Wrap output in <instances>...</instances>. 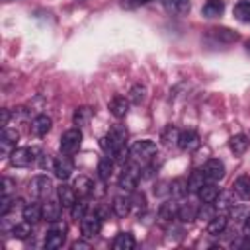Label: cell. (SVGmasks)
<instances>
[{
  "label": "cell",
  "instance_id": "cell-26",
  "mask_svg": "<svg viewBox=\"0 0 250 250\" xmlns=\"http://www.w3.org/2000/svg\"><path fill=\"white\" fill-rule=\"evenodd\" d=\"M164 6L170 14H176V16H184L189 12L191 8V2L189 0H164Z\"/></svg>",
  "mask_w": 250,
  "mask_h": 250
},
{
  "label": "cell",
  "instance_id": "cell-52",
  "mask_svg": "<svg viewBox=\"0 0 250 250\" xmlns=\"http://www.w3.org/2000/svg\"><path fill=\"white\" fill-rule=\"evenodd\" d=\"M248 139H250V135H248Z\"/></svg>",
  "mask_w": 250,
  "mask_h": 250
},
{
  "label": "cell",
  "instance_id": "cell-25",
  "mask_svg": "<svg viewBox=\"0 0 250 250\" xmlns=\"http://www.w3.org/2000/svg\"><path fill=\"white\" fill-rule=\"evenodd\" d=\"M232 191L240 199H250V176H240L232 184Z\"/></svg>",
  "mask_w": 250,
  "mask_h": 250
},
{
  "label": "cell",
  "instance_id": "cell-41",
  "mask_svg": "<svg viewBox=\"0 0 250 250\" xmlns=\"http://www.w3.org/2000/svg\"><path fill=\"white\" fill-rule=\"evenodd\" d=\"M111 158H113V162H117V164H125L127 158H129V148H127V146L117 148V150L111 154Z\"/></svg>",
  "mask_w": 250,
  "mask_h": 250
},
{
  "label": "cell",
  "instance_id": "cell-47",
  "mask_svg": "<svg viewBox=\"0 0 250 250\" xmlns=\"http://www.w3.org/2000/svg\"><path fill=\"white\" fill-rule=\"evenodd\" d=\"M2 186H4V195H10V191H12V188H14V182H12L10 178H4V180H2Z\"/></svg>",
  "mask_w": 250,
  "mask_h": 250
},
{
  "label": "cell",
  "instance_id": "cell-33",
  "mask_svg": "<svg viewBox=\"0 0 250 250\" xmlns=\"http://www.w3.org/2000/svg\"><path fill=\"white\" fill-rule=\"evenodd\" d=\"M234 18L250 23V0H238V4L234 6Z\"/></svg>",
  "mask_w": 250,
  "mask_h": 250
},
{
  "label": "cell",
  "instance_id": "cell-50",
  "mask_svg": "<svg viewBox=\"0 0 250 250\" xmlns=\"http://www.w3.org/2000/svg\"><path fill=\"white\" fill-rule=\"evenodd\" d=\"M72 248H88V244L86 242H74Z\"/></svg>",
  "mask_w": 250,
  "mask_h": 250
},
{
  "label": "cell",
  "instance_id": "cell-27",
  "mask_svg": "<svg viewBox=\"0 0 250 250\" xmlns=\"http://www.w3.org/2000/svg\"><path fill=\"white\" fill-rule=\"evenodd\" d=\"M223 10H225L223 0H207V2L203 4V8H201V14H203L205 18H215V16H221Z\"/></svg>",
  "mask_w": 250,
  "mask_h": 250
},
{
  "label": "cell",
  "instance_id": "cell-12",
  "mask_svg": "<svg viewBox=\"0 0 250 250\" xmlns=\"http://www.w3.org/2000/svg\"><path fill=\"white\" fill-rule=\"evenodd\" d=\"M178 207L180 205L174 199H168V201L160 203V207H158V219L162 223H172L174 219H178Z\"/></svg>",
  "mask_w": 250,
  "mask_h": 250
},
{
  "label": "cell",
  "instance_id": "cell-24",
  "mask_svg": "<svg viewBox=\"0 0 250 250\" xmlns=\"http://www.w3.org/2000/svg\"><path fill=\"white\" fill-rule=\"evenodd\" d=\"M113 250H133L135 248V236L131 232H119L113 238Z\"/></svg>",
  "mask_w": 250,
  "mask_h": 250
},
{
  "label": "cell",
  "instance_id": "cell-31",
  "mask_svg": "<svg viewBox=\"0 0 250 250\" xmlns=\"http://www.w3.org/2000/svg\"><path fill=\"white\" fill-rule=\"evenodd\" d=\"M18 139H20V133H18L16 129L4 127V131H2V150L6 152V150H8L10 146H16Z\"/></svg>",
  "mask_w": 250,
  "mask_h": 250
},
{
  "label": "cell",
  "instance_id": "cell-1",
  "mask_svg": "<svg viewBox=\"0 0 250 250\" xmlns=\"http://www.w3.org/2000/svg\"><path fill=\"white\" fill-rule=\"evenodd\" d=\"M158 156V146L154 141H148V139H143V141H137L133 143V146L129 148V158L141 166H146L150 164L154 158Z\"/></svg>",
  "mask_w": 250,
  "mask_h": 250
},
{
  "label": "cell",
  "instance_id": "cell-3",
  "mask_svg": "<svg viewBox=\"0 0 250 250\" xmlns=\"http://www.w3.org/2000/svg\"><path fill=\"white\" fill-rule=\"evenodd\" d=\"M139 180H141V164H137L133 160L129 164H123V172L119 174V180H117L119 188L123 191H135Z\"/></svg>",
  "mask_w": 250,
  "mask_h": 250
},
{
  "label": "cell",
  "instance_id": "cell-28",
  "mask_svg": "<svg viewBox=\"0 0 250 250\" xmlns=\"http://www.w3.org/2000/svg\"><path fill=\"white\" fill-rule=\"evenodd\" d=\"M90 117H92V109L82 105V107H76L74 109V115H72V121L76 127H86L90 123Z\"/></svg>",
  "mask_w": 250,
  "mask_h": 250
},
{
  "label": "cell",
  "instance_id": "cell-6",
  "mask_svg": "<svg viewBox=\"0 0 250 250\" xmlns=\"http://www.w3.org/2000/svg\"><path fill=\"white\" fill-rule=\"evenodd\" d=\"M82 145V131L80 127H74V129H68L61 135V152L62 154H74Z\"/></svg>",
  "mask_w": 250,
  "mask_h": 250
},
{
  "label": "cell",
  "instance_id": "cell-18",
  "mask_svg": "<svg viewBox=\"0 0 250 250\" xmlns=\"http://www.w3.org/2000/svg\"><path fill=\"white\" fill-rule=\"evenodd\" d=\"M57 195H59V201L62 203V207H72L74 205V201H76V191H74V188L72 186H68V184H61L59 188H57Z\"/></svg>",
  "mask_w": 250,
  "mask_h": 250
},
{
  "label": "cell",
  "instance_id": "cell-5",
  "mask_svg": "<svg viewBox=\"0 0 250 250\" xmlns=\"http://www.w3.org/2000/svg\"><path fill=\"white\" fill-rule=\"evenodd\" d=\"M39 156V148L35 146H20L10 152V164L16 168H27L31 166Z\"/></svg>",
  "mask_w": 250,
  "mask_h": 250
},
{
  "label": "cell",
  "instance_id": "cell-17",
  "mask_svg": "<svg viewBox=\"0 0 250 250\" xmlns=\"http://www.w3.org/2000/svg\"><path fill=\"white\" fill-rule=\"evenodd\" d=\"M107 107H109V111H111L113 117L121 119V117H125L127 111H129V100H125L123 96H115V98H111V102H109Z\"/></svg>",
  "mask_w": 250,
  "mask_h": 250
},
{
  "label": "cell",
  "instance_id": "cell-37",
  "mask_svg": "<svg viewBox=\"0 0 250 250\" xmlns=\"http://www.w3.org/2000/svg\"><path fill=\"white\" fill-rule=\"evenodd\" d=\"M86 211H88V201L84 199V197H80V199H76L74 201V205L70 207V215H72V219H82V217H86Z\"/></svg>",
  "mask_w": 250,
  "mask_h": 250
},
{
  "label": "cell",
  "instance_id": "cell-38",
  "mask_svg": "<svg viewBox=\"0 0 250 250\" xmlns=\"http://www.w3.org/2000/svg\"><path fill=\"white\" fill-rule=\"evenodd\" d=\"M145 98H146V88H145L143 84H135V86L129 90V102L141 104V102H145Z\"/></svg>",
  "mask_w": 250,
  "mask_h": 250
},
{
  "label": "cell",
  "instance_id": "cell-34",
  "mask_svg": "<svg viewBox=\"0 0 250 250\" xmlns=\"http://www.w3.org/2000/svg\"><path fill=\"white\" fill-rule=\"evenodd\" d=\"M211 35H213L217 41H223V43H232V41L238 39V35H236L234 31L227 29V27H215V29H211Z\"/></svg>",
  "mask_w": 250,
  "mask_h": 250
},
{
  "label": "cell",
  "instance_id": "cell-22",
  "mask_svg": "<svg viewBox=\"0 0 250 250\" xmlns=\"http://www.w3.org/2000/svg\"><path fill=\"white\" fill-rule=\"evenodd\" d=\"M197 211H199V207H197L195 203H191V201L182 203V205L178 207V219H180L182 223H193V221L197 219Z\"/></svg>",
  "mask_w": 250,
  "mask_h": 250
},
{
  "label": "cell",
  "instance_id": "cell-11",
  "mask_svg": "<svg viewBox=\"0 0 250 250\" xmlns=\"http://www.w3.org/2000/svg\"><path fill=\"white\" fill-rule=\"evenodd\" d=\"M53 172H55V176H57L59 180H68V178H70V174L74 172V166H72V160L68 158V154L55 158Z\"/></svg>",
  "mask_w": 250,
  "mask_h": 250
},
{
  "label": "cell",
  "instance_id": "cell-19",
  "mask_svg": "<svg viewBox=\"0 0 250 250\" xmlns=\"http://www.w3.org/2000/svg\"><path fill=\"white\" fill-rule=\"evenodd\" d=\"M61 205H62L61 201L47 199V201L43 203V219H45V221H49V223L59 221V219H61V211H62V207H61Z\"/></svg>",
  "mask_w": 250,
  "mask_h": 250
},
{
  "label": "cell",
  "instance_id": "cell-15",
  "mask_svg": "<svg viewBox=\"0 0 250 250\" xmlns=\"http://www.w3.org/2000/svg\"><path fill=\"white\" fill-rule=\"evenodd\" d=\"M227 223H229L227 213H217L215 217H211V219H209V223H207V232H209V234H213V236H219V234H223V232H225Z\"/></svg>",
  "mask_w": 250,
  "mask_h": 250
},
{
  "label": "cell",
  "instance_id": "cell-10",
  "mask_svg": "<svg viewBox=\"0 0 250 250\" xmlns=\"http://www.w3.org/2000/svg\"><path fill=\"white\" fill-rule=\"evenodd\" d=\"M201 145L199 141V135L193 131V129H186V131H180V137H178V146L186 152H193L197 150Z\"/></svg>",
  "mask_w": 250,
  "mask_h": 250
},
{
  "label": "cell",
  "instance_id": "cell-48",
  "mask_svg": "<svg viewBox=\"0 0 250 250\" xmlns=\"http://www.w3.org/2000/svg\"><path fill=\"white\" fill-rule=\"evenodd\" d=\"M242 232H244L246 236H250V215H246V219H244V223H242Z\"/></svg>",
  "mask_w": 250,
  "mask_h": 250
},
{
  "label": "cell",
  "instance_id": "cell-40",
  "mask_svg": "<svg viewBox=\"0 0 250 250\" xmlns=\"http://www.w3.org/2000/svg\"><path fill=\"white\" fill-rule=\"evenodd\" d=\"M217 215V209H215V203H203V207H199L197 211V219H211Z\"/></svg>",
  "mask_w": 250,
  "mask_h": 250
},
{
  "label": "cell",
  "instance_id": "cell-51",
  "mask_svg": "<svg viewBox=\"0 0 250 250\" xmlns=\"http://www.w3.org/2000/svg\"><path fill=\"white\" fill-rule=\"evenodd\" d=\"M246 47H248V51H250V41H248V43H246Z\"/></svg>",
  "mask_w": 250,
  "mask_h": 250
},
{
  "label": "cell",
  "instance_id": "cell-13",
  "mask_svg": "<svg viewBox=\"0 0 250 250\" xmlns=\"http://www.w3.org/2000/svg\"><path fill=\"white\" fill-rule=\"evenodd\" d=\"M219 193H221V189H219V186L215 182H205L199 188L197 197L201 199V203H215V199L219 197Z\"/></svg>",
  "mask_w": 250,
  "mask_h": 250
},
{
  "label": "cell",
  "instance_id": "cell-7",
  "mask_svg": "<svg viewBox=\"0 0 250 250\" xmlns=\"http://www.w3.org/2000/svg\"><path fill=\"white\" fill-rule=\"evenodd\" d=\"M29 191H31V195L37 197V199L49 197V193L53 191V182H51V178H47V176H35V178L29 182Z\"/></svg>",
  "mask_w": 250,
  "mask_h": 250
},
{
  "label": "cell",
  "instance_id": "cell-44",
  "mask_svg": "<svg viewBox=\"0 0 250 250\" xmlns=\"http://www.w3.org/2000/svg\"><path fill=\"white\" fill-rule=\"evenodd\" d=\"M230 246H232V248H236V250H242V248H250V236H246V234H242V236H238V238H234Z\"/></svg>",
  "mask_w": 250,
  "mask_h": 250
},
{
  "label": "cell",
  "instance_id": "cell-14",
  "mask_svg": "<svg viewBox=\"0 0 250 250\" xmlns=\"http://www.w3.org/2000/svg\"><path fill=\"white\" fill-rule=\"evenodd\" d=\"M131 207H133V201H131V197H123V195H117L115 199H113V203H111V211H113V215L115 217H119V219H125L129 213H131Z\"/></svg>",
  "mask_w": 250,
  "mask_h": 250
},
{
  "label": "cell",
  "instance_id": "cell-43",
  "mask_svg": "<svg viewBox=\"0 0 250 250\" xmlns=\"http://www.w3.org/2000/svg\"><path fill=\"white\" fill-rule=\"evenodd\" d=\"M229 213H230L232 219H246V207H242V205L232 203V207L229 209Z\"/></svg>",
  "mask_w": 250,
  "mask_h": 250
},
{
  "label": "cell",
  "instance_id": "cell-4",
  "mask_svg": "<svg viewBox=\"0 0 250 250\" xmlns=\"http://www.w3.org/2000/svg\"><path fill=\"white\" fill-rule=\"evenodd\" d=\"M66 230H68V227L62 221H53L49 230H47V234H45V248L47 250L61 248L64 244V240H66Z\"/></svg>",
  "mask_w": 250,
  "mask_h": 250
},
{
  "label": "cell",
  "instance_id": "cell-2",
  "mask_svg": "<svg viewBox=\"0 0 250 250\" xmlns=\"http://www.w3.org/2000/svg\"><path fill=\"white\" fill-rule=\"evenodd\" d=\"M125 141H127V129L123 125H115L107 135H104L100 139V146L107 152V154H113L117 148L125 146Z\"/></svg>",
  "mask_w": 250,
  "mask_h": 250
},
{
  "label": "cell",
  "instance_id": "cell-46",
  "mask_svg": "<svg viewBox=\"0 0 250 250\" xmlns=\"http://www.w3.org/2000/svg\"><path fill=\"white\" fill-rule=\"evenodd\" d=\"M152 0H121V6L123 8H135V6H143V4H148Z\"/></svg>",
  "mask_w": 250,
  "mask_h": 250
},
{
  "label": "cell",
  "instance_id": "cell-39",
  "mask_svg": "<svg viewBox=\"0 0 250 250\" xmlns=\"http://www.w3.org/2000/svg\"><path fill=\"white\" fill-rule=\"evenodd\" d=\"M170 193H172L174 197H184V195L188 193V182L182 180V178L174 180V182L170 184Z\"/></svg>",
  "mask_w": 250,
  "mask_h": 250
},
{
  "label": "cell",
  "instance_id": "cell-23",
  "mask_svg": "<svg viewBox=\"0 0 250 250\" xmlns=\"http://www.w3.org/2000/svg\"><path fill=\"white\" fill-rule=\"evenodd\" d=\"M72 188H74V191H76L78 197H88V195L94 191V182H92L88 176H78V178L74 180Z\"/></svg>",
  "mask_w": 250,
  "mask_h": 250
},
{
  "label": "cell",
  "instance_id": "cell-20",
  "mask_svg": "<svg viewBox=\"0 0 250 250\" xmlns=\"http://www.w3.org/2000/svg\"><path fill=\"white\" fill-rule=\"evenodd\" d=\"M21 215H23V221L35 225L37 221L43 219V205H39V203H27V205H23Z\"/></svg>",
  "mask_w": 250,
  "mask_h": 250
},
{
  "label": "cell",
  "instance_id": "cell-29",
  "mask_svg": "<svg viewBox=\"0 0 250 250\" xmlns=\"http://www.w3.org/2000/svg\"><path fill=\"white\" fill-rule=\"evenodd\" d=\"M205 182H207V180H205V176H203V170H193L191 176L188 178V191H189V193H197L199 188H201Z\"/></svg>",
  "mask_w": 250,
  "mask_h": 250
},
{
  "label": "cell",
  "instance_id": "cell-45",
  "mask_svg": "<svg viewBox=\"0 0 250 250\" xmlns=\"http://www.w3.org/2000/svg\"><path fill=\"white\" fill-rule=\"evenodd\" d=\"M131 201H135L133 205L137 207V211H139V213L146 209V199H145V195H143V193H137V195H135V197H133Z\"/></svg>",
  "mask_w": 250,
  "mask_h": 250
},
{
  "label": "cell",
  "instance_id": "cell-9",
  "mask_svg": "<svg viewBox=\"0 0 250 250\" xmlns=\"http://www.w3.org/2000/svg\"><path fill=\"white\" fill-rule=\"evenodd\" d=\"M203 176L207 182H219L223 176H225V164L223 160L219 158H209L205 164H203Z\"/></svg>",
  "mask_w": 250,
  "mask_h": 250
},
{
  "label": "cell",
  "instance_id": "cell-36",
  "mask_svg": "<svg viewBox=\"0 0 250 250\" xmlns=\"http://www.w3.org/2000/svg\"><path fill=\"white\" fill-rule=\"evenodd\" d=\"M230 207H232V197H230V193H219V197L215 199V209H217V213H229Z\"/></svg>",
  "mask_w": 250,
  "mask_h": 250
},
{
  "label": "cell",
  "instance_id": "cell-32",
  "mask_svg": "<svg viewBox=\"0 0 250 250\" xmlns=\"http://www.w3.org/2000/svg\"><path fill=\"white\" fill-rule=\"evenodd\" d=\"M111 172H113V158L102 156L100 162H98V176L102 180H109L111 178Z\"/></svg>",
  "mask_w": 250,
  "mask_h": 250
},
{
  "label": "cell",
  "instance_id": "cell-21",
  "mask_svg": "<svg viewBox=\"0 0 250 250\" xmlns=\"http://www.w3.org/2000/svg\"><path fill=\"white\" fill-rule=\"evenodd\" d=\"M248 145H250V139H248V135H244V133L232 135V137L229 139V146H230V150H232L236 156L244 154L246 148H248Z\"/></svg>",
  "mask_w": 250,
  "mask_h": 250
},
{
  "label": "cell",
  "instance_id": "cell-35",
  "mask_svg": "<svg viewBox=\"0 0 250 250\" xmlns=\"http://www.w3.org/2000/svg\"><path fill=\"white\" fill-rule=\"evenodd\" d=\"M29 234H31V223H27V221H23V223H16V225L12 227V236H14V238L25 240Z\"/></svg>",
  "mask_w": 250,
  "mask_h": 250
},
{
  "label": "cell",
  "instance_id": "cell-16",
  "mask_svg": "<svg viewBox=\"0 0 250 250\" xmlns=\"http://www.w3.org/2000/svg\"><path fill=\"white\" fill-rule=\"evenodd\" d=\"M53 127V121L49 115H37L33 121H31V133L35 137H45Z\"/></svg>",
  "mask_w": 250,
  "mask_h": 250
},
{
  "label": "cell",
  "instance_id": "cell-30",
  "mask_svg": "<svg viewBox=\"0 0 250 250\" xmlns=\"http://www.w3.org/2000/svg\"><path fill=\"white\" fill-rule=\"evenodd\" d=\"M178 137H180V131L174 127V125H166L160 133V141L166 145V146H172V145H178Z\"/></svg>",
  "mask_w": 250,
  "mask_h": 250
},
{
  "label": "cell",
  "instance_id": "cell-49",
  "mask_svg": "<svg viewBox=\"0 0 250 250\" xmlns=\"http://www.w3.org/2000/svg\"><path fill=\"white\" fill-rule=\"evenodd\" d=\"M8 121H10V111H8V109H2V125L6 127Z\"/></svg>",
  "mask_w": 250,
  "mask_h": 250
},
{
  "label": "cell",
  "instance_id": "cell-8",
  "mask_svg": "<svg viewBox=\"0 0 250 250\" xmlns=\"http://www.w3.org/2000/svg\"><path fill=\"white\" fill-rule=\"evenodd\" d=\"M100 229H102V217L100 215H86L80 219V230H82V236L84 238H94L100 234Z\"/></svg>",
  "mask_w": 250,
  "mask_h": 250
},
{
  "label": "cell",
  "instance_id": "cell-42",
  "mask_svg": "<svg viewBox=\"0 0 250 250\" xmlns=\"http://www.w3.org/2000/svg\"><path fill=\"white\" fill-rule=\"evenodd\" d=\"M37 164H39V168L47 170V168H53V164H55V158H51V154L39 152V156H37Z\"/></svg>",
  "mask_w": 250,
  "mask_h": 250
}]
</instances>
